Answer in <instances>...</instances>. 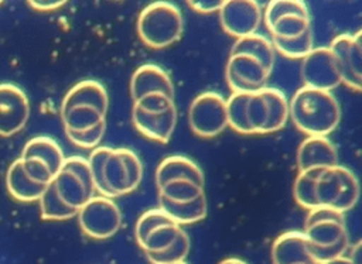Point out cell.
I'll use <instances>...</instances> for the list:
<instances>
[{
	"mask_svg": "<svg viewBox=\"0 0 362 264\" xmlns=\"http://www.w3.org/2000/svg\"><path fill=\"white\" fill-rule=\"evenodd\" d=\"M65 4L64 0H31L28 1V6L38 11H52Z\"/></svg>",
	"mask_w": 362,
	"mask_h": 264,
	"instance_id": "44",
	"label": "cell"
},
{
	"mask_svg": "<svg viewBox=\"0 0 362 264\" xmlns=\"http://www.w3.org/2000/svg\"><path fill=\"white\" fill-rule=\"evenodd\" d=\"M133 106L147 113H163L171 109L173 106H175V103H174V97L157 92V93L146 95L141 99L133 102Z\"/></svg>",
	"mask_w": 362,
	"mask_h": 264,
	"instance_id": "38",
	"label": "cell"
},
{
	"mask_svg": "<svg viewBox=\"0 0 362 264\" xmlns=\"http://www.w3.org/2000/svg\"><path fill=\"white\" fill-rule=\"evenodd\" d=\"M177 179H188L201 186L205 184L204 172L195 161L185 155H170L165 157L156 169V184L161 188L167 182Z\"/></svg>",
	"mask_w": 362,
	"mask_h": 264,
	"instance_id": "17",
	"label": "cell"
},
{
	"mask_svg": "<svg viewBox=\"0 0 362 264\" xmlns=\"http://www.w3.org/2000/svg\"><path fill=\"white\" fill-rule=\"evenodd\" d=\"M273 264H317L303 232H286L272 246Z\"/></svg>",
	"mask_w": 362,
	"mask_h": 264,
	"instance_id": "12",
	"label": "cell"
},
{
	"mask_svg": "<svg viewBox=\"0 0 362 264\" xmlns=\"http://www.w3.org/2000/svg\"><path fill=\"white\" fill-rule=\"evenodd\" d=\"M263 14H264V23H266L267 27H270L280 17H284V16H288V14L310 17L308 7L305 6V3L298 1V0H274V1H270L266 6V10H264Z\"/></svg>",
	"mask_w": 362,
	"mask_h": 264,
	"instance_id": "36",
	"label": "cell"
},
{
	"mask_svg": "<svg viewBox=\"0 0 362 264\" xmlns=\"http://www.w3.org/2000/svg\"><path fill=\"white\" fill-rule=\"evenodd\" d=\"M218 264H247V263L240 260V258H236V257H228V258L219 261Z\"/></svg>",
	"mask_w": 362,
	"mask_h": 264,
	"instance_id": "46",
	"label": "cell"
},
{
	"mask_svg": "<svg viewBox=\"0 0 362 264\" xmlns=\"http://www.w3.org/2000/svg\"><path fill=\"white\" fill-rule=\"evenodd\" d=\"M328 49L331 51L341 82L355 92L362 89V42L361 31L337 35Z\"/></svg>",
	"mask_w": 362,
	"mask_h": 264,
	"instance_id": "7",
	"label": "cell"
},
{
	"mask_svg": "<svg viewBox=\"0 0 362 264\" xmlns=\"http://www.w3.org/2000/svg\"><path fill=\"white\" fill-rule=\"evenodd\" d=\"M315 196L318 206H325L345 213L351 210L359 198V184L355 174L342 165L322 169L317 179Z\"/></svg>",
	"mask_w": 362,
	"mask_h": 264,
	"instance_id": "3",
	"label": "cell"
},
{
	"mask_svg": "<svg viewBox=\"0 0 362 264\" xmlns=\"http://www.w3.org/2000/svg\"><path fill=\"white\" fill-rule=\"evenodd\" d=\"M204 193V186L188 179L171 181L158 188V196H163L173 202H189Z\"/></svg>",
	"mask_w": 362,
	"mask_h": 264,
	"instance_id": "32",
	"label": "cell"
},
{
	"mask_svg": "<svg viewBox=\"0 0 362 264\" xmlns=\"http://www.w3.org/2000/svg\"><path fill=\"white\" fill-rule=\"evenodd\" d=\"M262 93L267 103L266 134L281 130L288 119V100L277 88H263Z\"/></svg>",
	"mask_w": 362,
	"mask_h": 264,
	"instance_id": "24",
	"label": "cell"
},
{
	"mask_svg": "<svg viewBox=\"0 0 362 264\" xmlns=\"http://www.w3.org/2000/svg\"><path fill=\"white\" fill-rule=\"evenodd\" d=\"M143 165L129 148H113L105 165V181L115 196L133 192L141 182Z\"/></svg>",
	"mask_w": 362,
	"mask_h": 264,
	"instance_id": "6",
	"label": "cell"
},
{
	"mask_svg": "<svg viewBox=\"0 0 362 264\" xmlns=\"http://www.w3.org/2000/svg\"><path fill=\"white\" fill-rule=\"evenodd\" d=\"M6 185L8 193L20 202L38 200L45 188L48 186L30 179L23 168V162L20 158L13 161L8 167L6 174Z\"/></svg>",
	"mask_w": 362,
	"mask_h": 264,
	"instance_id": "18",
	"label": "cell"
},
{
	"mask_svg": "<svg viewBox=\"0 0 362 264\" xmlns=\"http://www.w3.org/2000/svg\"><path fill=\"white\" fill-rule=\"evenodd\" d=\"M191 241L188 234L182 230L177 240L165 250L158 253H147V258L151 261V264H173L178 261H185L188 253H189Z\"/></svg>",
	"mask_w": 362,
	"mask_h": 264,
	"instance_id": "34",
	"label": "cell"
},
{
	"mask_svg": "<svg viewBox=\"0 0 362 264\" xmlns=\"http://www.w3.org/2000/svg\"><path fill=\"white\" fill-rule=\"evenodd\" d=\"M20 158H38L44 161L54 176L61 169L65 160L58 143L45 136H38L28 140L23 148Z\"/></svg>",
	"mask_w": 362,
	"mask_h": 264,
	"instance_id": "21",
	"label": "cell"
},
{
	"mask_svg": "<svg viewBox=\"0 0 362 264\" xmlns=\"http://www.w3.org/2000/svg\"><path fill=\"white\" fill-rule=\"evenodd\" d=\"M188 123L198 137H216L228 127L226 99L216 92L198 95L189 104Z\"/></svg>",
	"mask_w": 362,
	"mask_h": 264,
	"instance_id": "4",
	"label": "cell"
},
{
	"mask_svg": "<svg viewBox=\"0 0 362 264\" xmlns=\"http://www.w3.org/2000/svg\"><path fill=\"white\" fill-rule=\"evenodd\" d=\"M106 130V121L98 124L96 127L83 131V133H74V131H65L66 137L78 147L81 148H96L99 143L102 141Z\"/></svg>",
	"mask_w": 362,
	"mask_h": 264,
	"instance_id": "39",
	"label": "cell"
},
{
	"mask_svg": "<svg viewBox=\"0 0 362 264\" xmlns=\"http://www.w3.org/2000/svg\"><path fill=\"white\" fill-rule=\"evenodd\" d=\"M41 217L45 220H65L76 216L78 210L69 208L58 195L52 181L40 196Z\"/></svg>",
	"mask_w": 362,
	"mask_h": 264,
	"instance_id": "26",
	"label": "cell"
},
{
	"mask_svg": "<svg viewBox=\"0 0 362 264\" xmlns=\"http://www.w3.org/2000/svg\"><path fill=\"white\" fill-rule=\"evenodd\" d=\"M188 6L198 13H219L223 6V1L218 0H199V1H188Z\"/></svg>",
	"mask_w": 362,
	"mask_h": 264,
	"instance_id": "43",
	"label": "cell"
},
{
	"mask_svg": "<svg viewBox=\"0 0 362 264\" xmlns=\"http://www.w3.org/2000/svg\"><path fill=\"white\" fill-rule=\"evenodd\" d=\"M328 220L345 223L344 213L337 212V210L329 209V208H325V206H318V208H314V209L308 210V215L305 216L304 227H307L310 224H314V223H318V222H328Z\"/></svg>",
	"mask_w": 362,
	"mask_h": 264,
	"instance_id": "42",
	"label": "cell"
},
{
	"mask_svg": "<svg viewBox=\"0 0 362 264\" xmlns=\"http://www.w3.org/2000/svg\"><path fill=\"white\" fill-rule=\"evenodd\" d=\"M272 45L274 49H277L283 56L286 58H304L314 49V38L311 28L307 30L303 35L291 40H281L272 37Z\"/></svg>",
	"mask_w": 362,
	"mask_h": 264,
	"instance_id": "31",
	"label": "cell"
},
{
	"mask_svg": "<svg viewBox=\"0 0 362 264\" xmlns=\"http://www.w3.org/2000/svg\"><path fill=\"white\" fill-rule=\"evenodd\" d=\"M76 106L93 107L106 116L109 109V97L106 89L96 80H82L76 83L64 96L61 112Z\"/></svg>",
	"mask_w": 362,
	"mask_h": 264,
	"instance_id": "16",
	"label": "cell"
},
{
	"mask_svg": "<svg viewBox=\"0 0 362 264\" xmlns=\"http://www.w3.org/2000/svg\"><path fill=\"white\" fill-rule=\"evenodd\" d=\"M82 232L90 239L105 240L117 233L122 224L119 206L105 196H92L76 213Z\"/></svg>",
	"mask_w": 362,
	"mask_h": 264,
	"instance_id": "5",
	"label": "cell"
},
{
	"mask_svg": "<svg viewBox=\"0 0 362 264\" xmlns=\"http://www.w3.org/2000/svg\"><path fill=\"white\" fill-rule=\"evenodd\" d=\"M338 152L328 137H307L297 150L300 171L325 169L338 165Z\"/></svg>",
	"mask_w": 362,
	"mask_h": 264,
	"instance_id": "13",
	"label": "cell"
},
{
	"mask_svg": "<svg viewBox=\"0 0 362 264\" xmlns=\"http://www.w3.org/2000/svg\"><path fill=\"white\" fill-rule=\"evenodd\" d=\"M52 184L59 198L75 210H79L95 193L74 172L62 167L52 178Z\"/></svg>",
	"mask_w": 362,
	"mask_h": 264,
	"instance_id": "19",
	"label": "cell"
},
{
	"mask_svg": "<svg viewBox=\"0 0 362 264\" xmlns=\"http://www.w3.org/2000/svg\"><path fill=\"white\" fill-rule=\"evenodd\" d=\"M110 147H103V145H98L96 148H93L90 151V155L88 160L89 168H90V175H92V181H93V188L96 192L100 193V196L105 198H115V195L112 193V191L109 189L106 181H105V165L106 161L109 158V155L112 154Z\"/></svg>",
	"mask_w": 362,
	"mask_h": 264,
	"instance_id": "29",
	"label": "cell"
},
{
	"mask_svg": "<svg viewBox=\"0 0 362 264\" xmlns=\"http://www.w3.org/2000/svg\"><path fill=\"white\" fill-rule=\"evenodd\" d=\"M132 120L144 137L158 143H168L177 126V109L173 106L163 113H147L133 106Z\"/></svg>",
	"mask_w": 362,
	"mask_h": 264,
	"instance_id": "14",
	"label": "cell"
},
{
	"mask_svg": "<svg viewBox=\"0 0 362 264\" xmlns=\"http://www.w3.org/2000/svg\"><path fill=\"white\" fill-rule=\"evenodd\" d=\"M311 28L310 17H303L297 14H288L276 20L267 30L272 37L281 40H291L303 35L307 30Z\"/></svg>",
	"mask_w": 362,
	"mask_h": 264,
	"instance_id": "30",
	"label": "cell"
},
{
	"mask_svg": "<svg viewBox=\"0 0 362 264\" xmlns=\"http://www.w3.org/2000/svg\"><path fill=\"white\" fill-rule=\"evenodd\" d=\"M246 116L253 134H266L267 126V103L262 89L250 93L246 107Z\"/></svg>",
	"mask_w": 362,
	"mask_h": 264,
	"instance_id": "35",
	"label": "cell"
},
{
	"mask_svg": "<svg viewBox=\"0 0 362 264\" xmlns=\"http://www.w3.org/2000/svg\"><path fill=\"white\" fill-rule=\"evenodd\" d=\"M30 117V102L21 88L0 83V136L11 137L21 131Z\"/></svg>",
	"mask_w": 362,
	"mask_h": 264,
	"instance_id": "10",
	"label": "cell"
},
{
	"mask_svg": "<svg viewBox=\"0 0 362 264\" xmlns=\"http://www.w3.org/2000/svg\"><path fill=\"white\" fill-rule=\"evenodd\" d=\"M301 78L304 86L328 92L341 83L335 59L328 47L314 48L303 58Z\"/></svg>",
	"mask_w": 362,
	"mask_h": 264,
	"instance_id": "9",
	"label": "cell"
},
{
	"mask_svg": "<svg viewBox=\"0 0 362 264\" xmlns=\"http://www.w3.org/2000/svg\"><path fill=\"white\" fill-rule=\"evenodd\" d=\"M158 208L178 226L202 220L208 210L205 193L189 202H173L158 196Z\"/></svg>",
	"mask_w": 362,
	"mask_h": 264,
	"instance_id": "20",
	"label": "cell"
},
{
	"mask_svg": "<svg viewBox=\"0 0 362 264\" xmlns=\"http://www.w3.org/2000/svg\"><path fill=\"white\" fill-rule=\"evenodd\" d=\"M105 114H102L99 110L89 107V106H76L68 110L61 112V119L64 123L65 131H74V133H83L88 131L98 124L106 121Z\"/></svg>",
	"mask_w": 362,
	"mask_h": 264,
	"instance_id": "25",
	"label": "cell"
},
{
	"mask_svg": "<svg viewBox=\"0 0 362 264\" xmlns=\"http://www.w3.org/2000/svg\"><path fill=\"white\" fill-rule=\"evenodd\" d=\"M245 54L257 59L267 71H273L274 65V48L272 41L257 32L238 38L232 45L230 55Z\"/></svg>",
	"mask_w": 362,
	"mask_h": 264,
	"instance_id": "22",
	"label": "cell"
},
{
	"mask_svg": "<svg viewBox=\"0 0 362 264\" xmlns=\"http://www.w3.org/2000/svg\"><path fill=\"white\" fill-rule=\"evenodd\" d=\"M0 4H1V1H0Z\"/></svg>",
	"mask_w": 362,
	"mask_h": 264,
	"instance_id": "48",
	"label": "cell"
},
{
	"mask_svg": "<svg viewBox=\"0 0 362 264\" xmlns=\"http://www.w3.org/2000/svg\"><path fill=\"white\" fill-rule=\"evenodd\" d=\"M270 75L272 72L267 71L257 59L245 54L229 55L226 62V83L233 93L257 92L266 88Z\"/></svg>",
	"mask_w": 362,
	"mask_h": 264,
	"instance_id": "8",
	"label": "cell"
},
{
	"mask_svg": "<svg viewBox=\"0 0 362 264\" xmlns=\"http://www.w3.org/2000/svg\"><path fill=\"white\" fill-rule=\"evenodd\" d=\"M222 28L232 37L242 38L255 34L263 20V13L259 3L252 0L223 1L219 10Z\"/></svg>",
	"mask_w": 362,
	"mask_h": 264,
	"instance_id": "11",
	"label": "cell"
},
{
	"mask_svg": "<svg viewBox=\"0 0 362 264\" xmlns=\"http://www.w3.org/2000/svg\"><path fill=\"white\" fill-rule=\"evenodd\" d=\"M20 160L23 162V168H24L25 174L34 182L48 185L52 181L54 175L44 161H41L38 158H20Z\"/></svg>",
	"mask_w": 362,
	"mask_h": 264,
	"instance_id": "40",
	"label": "cell"
},
{
	"mask_svg": "<svg viewBox=\"0 0 362 264\" xmlns=\"http://www.w3.org/2000/svg\"><path fill=\"white\" fill-rule=\"evenodd\" d=\"M320 264H354L352 260L349 257H338V258H334V260H329V261H324V263H320Z\"/></svg>",
	"mask_w": 362,
	"mask_h": 264,
	"instance_id": "45",
	"label": "cell"
},
{
	"mask_svg": "<svg viewBox=\"0 0 362 264\" xmlns=\"http://www.w3.org/2000/svg\"><path fill=\"white\" fill-rule=\"evenodd\" d=\"M184 229L175 223H170V224H163L156 227L153 232L148 233V236L146 237V240L143 241V244L140 246L144 253H158L163 251L165 248H168L180 236V233Z\"/></svg>",
	"mask_w": 362,
	"mask_h": 264,
	"instance_id": "33",
	"label": "cell"
},
{
	"mask_svg": "<svg viewBox=\"0 0 362 264\" xmlns=\"http://www.w3.org/2000/svg\"><path fill=\"white\" fill-rule=\"evenodd\" d=\"M322 169H310V171H300L294 181L293 195L296 202L304 209H314L318 208L317 196H315V185L317 179Z\"/></svg>",
	"mask_w": 362,
	"mask_h": 264,
	"instance_id": "27",
	"label": "cell"
},
{
	"mask_svg": "<svg viewBox=\"0 0 362 264\" xmlns=\"http://www.w3.org/2000/svg\"><path fill=\"white\" fill-rule=\"evenodd\" d=\"M250 93H232L226 100L228 126L240 134H253L247 121L246 107Z\"/></svg>",
	"mask_w": 362,
	"mask_h": 264,
	"instance_id": "28",
	"label": "cell"
},
{
	"mask_svg": "<svg viewBox=\"0 0 362 264\" xmlns=\"http://www.w3.org/2000/svg\"><path fill=\"white\" fill-rule=\"evenodd\" d=\"M313 247H331L344 240H349L345 223L339 222H318L304 227L303 232Z\"/></svg>",
	"mask_w": 362,
	"mask_h": 264,
	"instance_id": "23",
	"label": "cell"
},
{
	"mask_svg": "<svg viewBox=\"0 0 362 264\" xmlns=\"http://www.w3.org/2000/svg\"><path fill=\"white\" fill-rule=\"evenodd\" d=\"M170 223H174V222L160 208L144 212L136 222V227H134L136 241L139 243V246H141L150 232H153L158 226L170 224Z\"/></svg>",
	"mask_w": 362,
	"mask_h": 264,
	"instance_id": "37",
	"label": "cell"
},
{
	"mask_svg": "<svg viewBox=\"0 0 362 264\" xmlns=\"http://www.w3.org/2000/svg\"><path fill=\"white\" fill-rule=\"evenodd\" d=\"M173 264H187L185 261H178V263H173Z\"/></svg>",
	"mask_w": 362,
	"mask_h": 264,
	"instance_id": "47",
	"label": "cell"
},
{
	"mask_svg": "<svg viewBox=\"0 0 362 264\" xmlns=\"http://www.w3.org/2000/svg\"><path fill=\"white\" fill-rule=\"evenodd\" d=\"M164 93L174 97V86L170 75L154 64H144L139 66L132 75L130 93L133 102L150 93Z\"/></svg>",
	"mask_w": 362,
	"mask_h": 264,
	"instance_id": "15",
	"label": "cell"
},
{
	"mask_svg": "<svg viewBox=\"0 0 362 264\" xmlns=\"http://www.w3.org/2000/svg\"><path fill=\"white\" fill-rule=\"evenodd\" d=\"M288 117L308 137H328L341 121V107L331 92L303 86L288 102Z\"/></svg>",
	"mask_w": 362,
	"mask_h": 264,
	"instance_id": "1",
	"label": "cell"
},
{
	"mask_svg": "<svg viewBox=\"0 0 362 264\" xmlns=\"http://www.w3.org/2000/svg\"><path fill=\"white\" fill-rule=\"evenodd\" d=\"M62 168L74 172L90 191L95 192L93 188V181H92V175H90V168L88 164V160L79 155H72L64 160Z\"/></svg>",
	"mask_w": 362,
	"mask_h": 264,
	"instance_id": "41",
	"label": "cell"
},
{
	"mask_svg": "<svg viewBox=\"0 0 362 264\" xmlns=\"http://www.w3.org/2000/svg\"><path fill=\"white\" fill-rule=\"evenodd\" d=\"M184 30L180 8L168 1H154L146 6L137 18V32L151 48H165L177 42Z\"/></svg>",
	"mask_w": 362,
	"mask_h": 264,
	"instance_id": "2",
	"label": "cell"
}]
</instances>
